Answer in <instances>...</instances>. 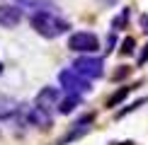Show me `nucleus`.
<instances>
[{
  "mask_svg": "<svg viewBox=\"0 0 148 145\" xmlns=\"http://www.w3.org/2000/svg\"><path fill=\"white\" fill-rule=\"evenodd\" d=\"M29 24H32V29L39 36H44V39H58V36L68 34V29H71V24L66 22L63 17H58L56 12H32Z\"/></svg>",
  "mask_w": 148,
  "mask_h": 145,
  "instance_id": "nucleus-1",
  "label": "nucleus"
},
{
  "mask_svg": "<svg viewBox=\"0 0 148 145\" xmlns=\"http://www.w3.org/2000/svg\"><path fill=\"white\" fill-rule=\"evenodd\" d=\"M73 70L78 72V75H83L85 80H100L104 75V60L100 56H78L73 58Z\"/></svg>",
  "mask_w": 148,
  "mask_h": 145,
  "instance_id": "nucleus-2",
  "label": "nucleus"
},
{
  "mask_svg": "<svg viewBox=\"0 0 148 145\" xmlns=\"http://www.w3.org/2000/svg\"><path fill=\"white\" fill-rule=\"evenodd\" d=\"M68 48L80 56H95L100 51V39L92 32H73L68 36Z\"/></svg>",
  "mask_w": 148,
  "mask_h": 145,
  "instance_id": "nucleus-3",
  "label": "nucleus"
},
{
  "mask_svg": "<svg viewBox=\"0 0 148 145\" xmlns=\"http://www.w3.org/2000/svg\"><path fill=\"white\" fill-rule=\"evenodd\" d=\"M58 82H61V87H63L66 92H75V94H88L92 89V82L85 80L83 75H78L73 68L61 70L58 72Z\"/></svg>",
  "mask_w": 148,
  "mask_h": 145,
  "instance_id": "nucleus-4",
  "label": "nucleus"
},
{
  "mask_svg": "<svg viewBox=\"0 0 148 145\" xmlns=\"http://www.w3.org/2000/svg\"><path fill=\"white\" fill-rule=\"evenodd\" d=\"M20 114H22V119H24L27 126H36V128H41V131L51 128V111H46V109H41L36 104L27 106V109H20Z\"/></svg>",
  "mask_w": 148,
  "mask_h": 145,
  "instance_id": "nucleus-5",
  "label": "nucleus"
},
{
  "mask_svg": "<svg viewBox=\"0 0 148 145\" xmlns=\"http://www.w3.org/2000/svg\"><path fill=\"white\" fill-rule=\"evenodd\" d=\"M24 20V10L15 3H3L0 5V27L3 29H15Z\"/></svg>",
  "mask_w": 148,
  "mask_h": 145,
  "instance_id": "nucleus-6",
  "label": "nucleus"
},
{
  "mask_svg": "<svg viewBox=\"0 0 148 145\" xmlns=\"http://www.w3.org/2000/svg\"><path fill=\"white\" fill-rule=\"evenodd\" d=\"M63 99V94H61V87H41L39 92H36L34 97V104L46 109V111H53V106H58V102Z\"/></svg>",
  "mask_w": 148,
  "mask_h": 145,
  "instance_id": "nucleus-7",
  "label": "nucleus"
},
{
  "mask_svg": "<svg viewBox=\"0 0 148 145\" xmlns=\"http://www.w3.org/2000/svg\"><path fill=\"white\" fill-rule=\"evenodd\" d=\"M20 114V104L10 94H0V121H8Z\"/></svg>",
  "mask_w": 148,
  "mask_h": 145,
  "instance_id": "nucleus-8",
  "label": "nucleus"
},
{
  "mask_svg": "<svg viewBox=\"0 0 148 145\" xmlns=\"http://www.w3.org/2000/svg\"><path fill=\"white\" fill-rule=\"evenodd\" d=\"M80 104H83V94H75V92H66V97L58 102V111L68 116V114H73V111H75V109H78Z\"/></svg>",
  "mask_w": 148,
  "mask_h": 145,
  "instance_id": "nucleus-9",
  "label": "nucleus"
},
{
  "mask_svg": "<svg viewBox=\"0 0 148 145\" xmlns=\"http://www.w3.org/2000/svg\"><path fill=\"white\" fill-rule=\"evenodd\" d=\"M15 5H20V7H32L34 12H49V10H56L51 7V3L49 0H15Z\"/></svg>",
  "mask_w": 148,
  "mask_h": 145,
  "instance_id": "nucleus-10",
  "label": "nucleus"
},
{
  "mask_svg": "<svg viewBox=\"0 0 148 145\" xmlns=\"http://www.w3.org/2000/svg\"><path fill=\"white\" fill-rule=\"evenodd\" d=\"M131 89H136V87H134V85H124V87H119V89H116V92H114V94H112V97H109V99H107V106H109V109L119 106L121 102H124L126 97L131 94Z\"/></svg>",
  "mask_w": 148,
  "mask_h": 145,
  "instance_id": "nucleus-11",
  "label": "nucleus"
},
{
  "mask_svg": "<svg viewBox=\"0 0 148 145\" xmlns=\"http://www.w3.org/2000/svg\"><path fill=\"white\" fill-rule=\"evenodd\" d=\"M129 12H131V10H129V7H124V10H121L119 15H116L114 20H112V24H109V27H112V32H119V29H124V27H126V20H129Z\"/></svg>",
  "mask_w": 148,
  "mask_h": 145,
  "instance_id": "nucleus-12",
  "label": "nucleus"
},
{
  "mask_svg": "<svg viewBox=\"0 0 148 145\" xmlns=\"http://www.w3.org/2000/svg\"><path fill=\"white\" fill-rule=\"evenodd\" d=\"M146 102H148V97H141V99H136V102H134V104H129V106H124V109H119V111H116V119H124L126 114L136 111V109H138V106H143Z\"/></svg>",
  "mask_w": 148,
  "mask_h": 145,
  "instance_id": "nucleus-13",
  "label": "nucleus"
},
{
  "mask_svg": "<svg viewBox=\"0 0 148 145\" xmlns=\"http://www.w3.org/2000/svg\"><path fill=\"white\" fill-rule=\"evenodd\" d=\"M134 51H136V41H134V36H126V39L121 41V48H119V53H121V56H131Z\"/></svg>",
  "mask_w": 148,
  "mask_h": 145,
  "instance_id": "nucleus-14",
  "label": "nucleus"
},
{
  "mask_svg": "<svg viewBox=\"0 0 148 145\" xmlns=\"http://www.w3.org/2000/svg\"><path fill=\"white\" fill-rule=\"evenodd\" d=\"M129 72H131V65H119V70L112 72V80H124Z\"/></svg>",
  "mask_w": 148,
  "mask_h": 145,
  "instance_id": "nucleus-15",
  "label": "nucleus"
},
{
  "mask_svg": "<svg viewBox=\"0 0 148 145\" xmlns=\"http://www.w3.org/2000/svg\"><path fill=\"white\" fill-rule=\"evenodd\" d=\"M148 60V46H141V53H138V58H136V63L138 65H143Z\"/></svg>",
  "mask_w": 148,
  "mask_h": 145,
  "instance_id": "nucleus-16",
  "label": "nucleus"
},
{
  "mask_svg": "<svg viewBox=\"0 0 148 145\" xmlns=\"http://www.w3.org/2000/svg\"><path fill=\"white\" fill-rule=\"evenodd\" d=\"M116 46V34L114 32H109V36H107V51L112 53V48Z\"/></svg>",
  "mask_w": 148,
  "mask_h": 145,
  "instance_id": "nucleus-17",
  "label": "nucleus"
},
{
  "mask_svg": "<svg viewBox=\"0 0 148 145\" xmlns=\"http://www.w3.org/2000/svg\"><path fill=\"white\" fill-rule=\"evenodd\" d=\"M138 27H141V32L148 34V15H141L138 17Z\"/></svg>",
  "mask_w": 148,
  "mask_h": 145,
  "instance_id": "nucleus-18",
  "label": "nucleus"
},
{
  "mask_svg": "<svg viewBox=\"0 0 148 145\" xmlns=\"http://www.w3.org/2000/svg\"><path fill=\"white\" fill-rule=\"evenodd\" d=\"M97 3H100V5H104V7H112V5H116L119 0H97Z\"/></svg>",
  "mask_w": 148,
  "mask_h": 145,
  "instance_id": "nucleus-19",
  "label": "nucleus"
},
{
  "mask_svg": "<svg viewBox=\"0 0 148 145\" xmlns=\"http://www.w3.org/2000/svg\"><path fill=\"white\" fill-rule=\"evenodd\" d=\"M0 72H3V63H0Z\"/></svg>",
  "mask_w": 148,
  "mask_h": 145,
  "instance_id": "nucleus-20",
  "label": "nucleus"
}]
</instances>
